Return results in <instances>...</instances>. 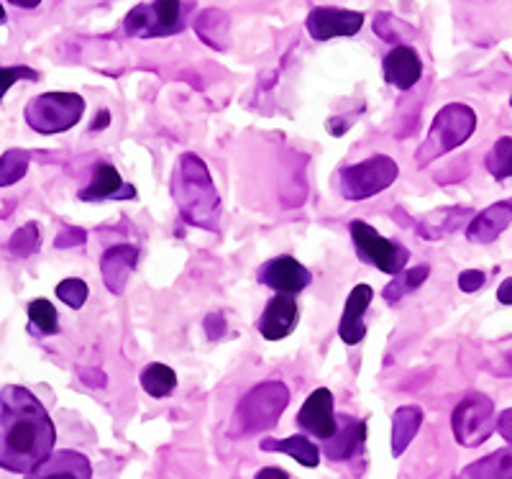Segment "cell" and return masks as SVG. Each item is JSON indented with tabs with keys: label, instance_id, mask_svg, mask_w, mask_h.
Returning a JSON list of instances; mask_svg holds the SVG:
<instances>
[{
	"label": "cell",
	"instance_id": "cell-1",
	"mask_svg": "<svg viewBox=\"0 0 512 479\" xmlns=\"http://www.w3.org/2000/svg\"><path fill=\"white\" fill-rule=\"evenodd\" d=\"M57 428L34 392L21 385L0 387V467L34 472L54 454Z\"/></svg>",
	"mask_w": 512,
	"mask_h": 479
},
{
	"label": "cell",
	"instance_id": "cell-2",
	"mask_svg": "<svg viewBox=\"0 0 512 479\" xmlns=\"http://www.w3.org/2000/svg\"><path fill=\"white\" fill-rule=\"evenodd\" d=\"M172 198L190 226L218 231L221 198H218L208 167L198 154H182L177 162L175 172H172Z\"/></svg>",
	"mask_w": 512,
	"mask_h": 479
},
{
	"label": "cell",
	"instance_id": "cell-3",
	"mask_svg": "<svg viewBox=\"0 0 512 479\" xmlns=\"http://www.w3.org/2000/svg\"><path fill=\"white\" fill-rule=\"evenodd\" d=\"M287 403H290V390L280 380H267L256 385L236 405L231 436L233 439H249L254 433L269 431L277 426Z\"/></svg>",
	"mask_w": 512,
	"mask_h": 479
},
{
	"label": "cell",
	"instance_id": "cell-4",
	"mask_svg": "<svg viewBox=\"0 0 512 479\" xmlns=\"http://www.w3.org/2000/svg\"><path fill=\"white\" fill-rule=\"evenodd\" d=\"M474 129H477V113L469 106H464V103H448L433 118L431 131H428L425 141L420 144L418 154H415V162L420 167L431 164L433 159L461 147L474 134Z\"/></svg>",
	"mask_w": 512,
	"mask_h": 479
},
{
	"label": "cell",
	"instance_id": "cell-5",
	"mask_svg": "<svg viewBox=\"0 0 512 479\" xmlns=\"http://www.w3.org/2000/svg\"><path fill=\"white\" fill-rule=\"evenodd\" d=\"M397 162L387 154H374L359 164L338 170V193L346 200H367L387 190L397 180Z\"/></svg>",
	"mask_w": 512,
	"mask_h": 479
},
{
	"label": "cell",
	"instance_id": "cell-6",
	"mask_svg": "<svg viewBox=\"0 0 512 479\" xmlns=\"http://www.w3.org/2000/svg\"><path fill=\"white\" fill-rule=\"evenodd\" d=\"M85 113V100L77 93H44L29 100L26 123L36 134H62L77 126Z\"/></svg>",
	"mask_w": 512,
	"mask_h": 479
},
{
	"label": "cell",
	"instance_id": "cell-7",
	"mask_svg": "<svg viewBox=\"0 0 512 479\" xmlns=\"http://www.w3.org/2000/svg\"><path fill=\"white\" fill-rule=\"evenodd\" d=\"M454 436L466 449H477L495 433V405L482 392H469L454 410L451 418Z\"/></svg>",
	"mask_w": 512,
	"mask_h": 479
},
{
	"label": "cell",
	"instance_id": "cell-8",
	"mask_svg": "<svg viewBox=\"0 0 512 479\" xmlns=\"http://www.w3.org/2000/svg\"><path fill=\"white\" fill-rule=\"evenodd\" d=\"M349 231L359 259L377 267L379 272H387V275H400L402 269H405L410 259V252L405 246L379 236L377 228H372L364 221H351Z\"/></svg>",
	"mask_w": 512,
	"mask_h": 479
},
{
	"label": "cell",
	"instance_id": "cell-9",
	"mask_svg": "<svg viewBox=\"0 0 512 479\" xmlns=\"http://www.w3.org/2000/svg\"><path fill=\"white\" fill-rule=\"evenodd\" d=\"M128 36L152 39V36H172L182 31V3L180 0H154L141 3L128 13L123 21Z\"/></svg>",
	"mask_w": 512,
	"mask_h": 479
},
{
	"label": "cell",
	"instance_id": "cell-10",
	"mask_svg": "<svg viewBox=\"0 0 512 479\" xmlns=\"http://www.w3.org/2000/svg\"><path fill=\"white\" fill-rule=\"evenodd\" d=\"M310 36L315 41H328L336 36H354L364 26V13L359 11H346V8H333V6H320L313 8L305 21Z\"/></svg>",
	"mask_w": 512,
	"mask_h": 479
},
{
	"label": "cell",
	"instance_id": "cell-11",
	"mask_svg": "<svg viewBox=\"0 0 512 479\" xmlns=\"http://www.w3.org/2000/svg\"><path fill=\"white\" fill-rule=\"evenodd\" d=\"M256 280L262 282V285L272 287V290H277V295H295L310 285L313 275H310V269L303 267L295 257L285 254V257L269 259V262L259 269Z\"/></svg>",
	"mask_w": 512,
	"mask_h": 479
},
{
	"label": "cell",
	"instance_id": "cell-12",
	"mask_svg": "<svg viewBox=\"0 0 512 479\" xmlns=\"http://www.w3.org/2000/svg\"><path fill=\"white\" fill-rule=\"evenodd\" d=\"M297 426L303 428L308 436L320 441H328L336 433V413H333V395L331 390L320 387L303 403L297 413Z\"/></svg>",
	"mask_w": 512,
	"mask_h": 479
},
{
	"label": "cell",
	"instance_id": "cell-13",
	"mask_svg": "<svg viewBox=\"0 0 512 479\" xmlns=\"http://www.w3.org/2000/svg\"><path fill=\"white\" fill-rule=\"evenodd\" d=\"M364 441H367V423L356 421L351 415H338L336 433L323 441V454L331 462H349L364 449Z\"/></svg>",
	"mask_w": 512,
	"mask_h": 479
},
{
	"label": "cell",
	"instance_id": "cell-14",
	"mask_svg": "<svg viewBox=\"0 0 512 479\" xmlns=\"http://www.w3.org/2000/svg\"><path fill=\"white\" fill-rule=\"evenodd\" d=\"M24 479H93V467L88 456L80 451L62 449L54 451L47 462L39 464Z\"/></svg>",
	"mask_w": 512,
	"mask_h": 479
},
{
	"label": "cell",
	"instance_id": "cell-15",
	"mask_svg": "<svg viewBox=\"0 0 512 479\" xmlns=\"http://www.w3.org/2000/svg\"><path fill=\"white\" fill-rule=\"evenodd\" d=\"M136 262H139V252L128 244H118L103 254V259H100V272H103V282L108 287V293L123 295L128 280L134 275Z\"/></svg>",
	"mask_w": 512,
	"mask_h": 479
},
{
	"label": "cell",
	"instance_id": "cell-16",
	"mask_svg": "<svg viewBox=\"0 0 512 479\" xmlns=\"http://www.w3.org/2000/svg\"><path fill=\"white\" fill-rule=\"evenodd\" d=\"M297 326V300L292 295H277L267 303L259 318V333L267 341H282Z\"/></svg>",
	"mask_w": 512,
	"mask_h": 479
},
{
	"label": "cell",
	"instance_id": "cell-17",
	"mask_svg": "<svg viewBox=\"0 0 512 479\" xmlns=\"http://www.w3.org/2000/svg\"><path fill=\"white\" fill-rule=\"evenodd\" d=\"M80 200L98 203V200H136V187L121 180L116 167L98 164L93 170V180L85 190H80Z\"/></svg>",
	"mask_w": 512,
	"mask_h": 479
},
{
	"label": "cell",
	"instance_id": "cell-18",
	"mask_svg": "<svg viewBox=\"0 0 512 479\" xmlns=\"http://www.w3.org/2000/svg\"><path fill=\"white\" fill-rule=\"evenodd\" d=\"M382 70L384 80L390 82V85L400 90H410L420 80V75H423V62H420V54L413 47L400 44V47H395L384 57Z\"/></svg>",
	"mask_w": 512,
	"mask_h": 479
},
{
	"label": "cell",
	"instance_id": "cell-19",
	"mask_svg": "<svg viewBox=\"0 0 512 479\" xmlns=\"http://www.w3.org/2000/svg\"><path fill=\"white\" fill-rule=\"evenodd\" d=\"M372 298H374V290L369 285H356L354 290H351L349 300H346L344 316H341V326H338V333H341L344 344L356 346L364 341V336H367L364 313H367Z\"/></svg>",
	"mask_w": 512,
	"mask_h": 479
},
{
	"label": "cell",
	"instance_id": "cell-20",
	"mask_svg": "<svg viewBox=\"0 0 512 479\" xmlns=\"http://www.w3.org/2000/svg\"><path fill=\"white\" fill-rule=\"evenodd\" d=\"M512 223V198L500 200V203L489 205L482 213L472 218L469 228H466V239L474 244H492L497 236L505 231Z\"/></svg>",
	"mask_w": 512,
	"mask_h": 479
},
{
	"label": "cell",
	"instance_id": "cell-21",
	"mask_svg": "<svg viewBox=\"0 0 512 479\" xmlns=\"http://www.w3.org/2000/svg\"><path fill=\"white\" fill-rule=\"evenodd\" d=\"M423 410L418 405H402L392 415V456H402L418 436Z\"/></svg>",
	"mask_w": 512,
	"mask_h": 479
},
{
	"label": "cell",
	"instance_id": "cell-22",
	"mask_svg": "<svg viewBox=\"0 0 512 479\" xmlns=\"http://www.w3.org/2000/svg\"><path fill=\"white\" fill-rule=\"evenodd\" d=\"M259 449L269 451V454L280 451V454L292 456L297 464H303V467L310 469L318 467L320 462V449L308 439V436H303V433L290 436V439H264L262 444H259Z\"/></svg>",
	"mask_w": 512,
	"mask_h": 479
},
{
	"label": "cell",
	"instance_id": "cell-23",
	"mask_svg": "<svg viewBox=\"0 0 512 479\" xmlns=\"http://www.w3.org/2000/svg\"><path fill=\"white\" fill-rule=\"evenodd\" d=\"M459 479H512V451H495L469 464Z\"/></svg>",
	"mask_w": 512,
	"mask_h": 479
},
{
	"label": "cell",
	"instance_id": "cell-24",
	"mask_svg": "<svg viewBox=\"0 0 512 479\" xmlns=\"http://www.w3.org/2000/svg\"><path fill=\"white\" fill-rule=\"evenodd\" d=\"M195 31H198L200 39L213 49H226L228 47V18L223 11H210L200 13V18L195 21Z\"/></svg>",
	"mask_w": 512,
	"mask_h": 479
},
{
	"label": "cell",
	"instance_id": "cell-25",
	"mask_svg": "<svg viewBox=\"0 0 512 479\" xmlns=\"http://www.w3.org/2000/svg\"><path fill=\"white\" fill-rule=\"evenodd\" d=\"M177 374L175 369H169L167 364H149V367L141 372V387L146 390V395L152 398H167L169 392L175 390Z\"/></svg>",
	"mask_w": 512,
	"mask_h": 479
},
{
	"label": "cell",
	"instance_id": "cell-26",
	"mask_svg": "<svg viewBox=\"0 0 512 479\" xmlns=\"http://www.w3.org/2000/svg\"><path fill=\"white\" fill-rule=\"evenodd\" d=\"M428 272H431L428 267H415V269H408V272L402 269L400 275H397L390 285L384 287V293H382L384 300L395 305L397 300H402L408 293H413L415 287L423 285V282L428 280Z\"/></svg>",
	"mask_w": 512,
	"mask_h": 479
},
{
	"label": "cell",
	"instance_id": "cell-27",
	"mask_svg": "<svg viewBox=\"0 0 512 479\" xmlns=\"http://www.w3.org/2000/svg\"><path fill=\"white\" fill-rule=\"evenodd\" d=\"M31 154L24 149H11L0 157V187L16 185L18 180H24L29 172Z\"/></svg>",
	"mask_w": 512,
	"mask_h": 479
},
{
	"label": "cell",
	"instance_id": "cell-28",
	"mask_svg": "<svg viewBox=\"0 0 512 479\" xmlns=\"http://www.w3.org/2000/svg\"><path fill=\"white\" fill-rule=\"evenodd\" d=\"M438 218H441V221L428 218V223L423 226V234L431 241L441 239V236L446 234H454L456 228L461 226V221H464V218H474V213L469 211V208H448V211L438 213Z\"/></svg>",
	"mask_w": 512,
	"mask_h": 479
},
{
	"label": "cell",
	"instance_id": "cell-29",
	"mask_svg": "<svg viewBox=\"0 0 512 479\" xmlns=\"http://www.w3.org/2000/svg\"><path fill=\"white\" fill-rule=\"evenodd\" d=\"M39 246V226H36V223H26V226H21L16 234L11 236V241H8V252L18 259H26L31 257V254L39 252Z\"/></svg>",
	"mask_w": 512,
	"mask_h": 479
},
{
	"label": "cell",
	"instance_id": "cell-30",
	"mask_svg": "<svg viewBox=\"0 0 512 479\" xmlns=\"http://www.w3.org/2000/svg\"><path fill=\"white\" fill-rule=\"evenodd\" d=\"M29 321L34 323L36 331L39 333H57L59 331V316H57V308H54L49 300L44 298H36L29 303Z\"/></svg>",
	"mask_w": 512,
	"mask_h": 479
},
{
	"label": "cell",
	"instance_id": "cell-31",
	"mask_svg": "<svg viewBox=\"0 0 512 479\" xmlns=\"http://www.w3.org/2000/svg\"><path fill=\"white\" fill-rule=\"evenodd\" d=\"M487 170L492 172V175L497 177V180H502V177H512V139L510 136H502L500 141H497L495 147H492V152L487 154Z\"/></svg>",
	"mask_w": 512,
	"mask_h": 479
},
{
	"label": "cell",
	"instance_id": "cell-32",
	"mask_svg": "<svg viewBox=\"0 0 512 479\" xmlns=\"http://www.w3.org/2000/svg\"><path fill=\"white\" fill-rule=\"evenodd\" d=\"M374 31H377V36H382L384 41H400L405 39V36L415 34L410 26L400 24L395 16H390V13H379V16L374 18Z\"/></svg>",
	"mask_w": 512,
	"mask_h": 479
},
{
	"label": "cell",
	"instance_id": "cell-33",
	"mask_svg": "<svg viewBox=\"0 0 512 479\" xmlns=\"http://www.w3.org/2000/svg\"><path fill=\"white\" fill-rule=\"evenodd\" d=\"M57 298L75 310L82 308V305H85V300H88V285H85L82 280H77V277L62 280L57 285Z\"/></svg>",
	"mask_w": 512,
	"mask_h": 479
},
{
	"label": "cell",
	"instance_id": "cell-34",
	"mask_svg": "<svg viewBox=\"0 0 512 479\" xmlns=\"http://www.w3.org/2000/svg\"><path fill=\"white\" fill-rule=\"evenodd\" d=\"M18 80H39V75L31 67H0V100Z\"/></svg>",
	"mask_w": 512,
	"mask_h": 479
},
{
	"label": "cell",
	"instance_id": "cell-35",
	"mask_svg": "<svg viewBox=\"0 0 512 479\" xmlns=\"http://www.w3.org/2000/svg\"><path fill=\"white\" fill-rule=\"evenodd\" d=\"M484 282H487V277H484V272H479V269H466V272L459 275V287L464 293H477Z\"/></svg>",
	"mask_w": 512,
	"mask_h": 479
},
{
	"label": "cell",
	"instance_id": "cell-36",
	"mask_svg": "<svg viewBox=\"0 0 512 479\" xmlns=\"http://www.w3.org/2000/svg\"><path fill=\"white\" fill-rule=\"evenodd\" d=\"M88 234L82 231V228H64L62 234L57 236V246L59 249H67V246H80L85 244Z\"/></svg>",
	"mask_w": 512,
	"mask_h": 479
},
{
	"label": "cell",
	"instance_id": "cell-37",
	"mask_svg": "<svg viewBox=\"0 0 512 479\" xmlns=\"http://www.w3.org/2000/svg\"><path fill=\"white\" fill-rule=\"evenodd\" d=\"M205 333H208L210 341L223 339V333H226V321H223V313H210L205 318Z\"/></svg>",
	"mask_w": 512,
	"mask_h": 479
},
{
	"label": "cell",
	"instance_id": "cell-38",
	"mask_svg": "<svg viewBox=\"0 0 512 479\" xmlns=\"http://www.w3.org/2000/svg\"><path fill=\"white\" fill-rule=\"evenodd\" d=\"M497 431H500V436L507 444H512V408L505 410V413L497 418Z\"/></svg>",
	"mask_w": 512,
	"mask_h": 479
},
{
	"label": "cell",
	"instance_id": "cell-39",
	"mask_svg": "<svg viewBox=\"0 0 512 479\" xmlns=\"http://www.w3.org/2000/svg\"><path fill=\"white\" fill-rule=\"evenodd\" d=\"M497 300H500L502 305H512V277L502 280V285L497 287Z\"/></svg>",
	"mask_w": 512,
	"mask_h": 479
},
{
	"label": "cell",
	"instance_id": "cell-40",
	"mask_svg": "<svg viewBox=\"0 0 512 479\" xmlns=\"http://www.w3.org/2000/svg\"><path fill=\"white\" fill-rule=\"evenodd\" d=\"M254 479H290V474L285 472V469H277V467H267L262 469V472L256 474Z\"/></svg>",
	"mask_w": 512,
	"mask_h": 479
},
{
	"label": "cell",
	"instance_id": "cell-41",
	"mask_svg": "<svg viewBox=\"0 0 512 479\" xmlns=\"http://www.w3.org/2000/svg\"><path fill=\"white\" fill-rule=\"evenodd\" d=\"M495 372H497V374H512V351H507V354H502L500 367H497Z\"/></svg>",
	"mask_w": 512,
	"mask_h": 479
},
{
	"label": "cell",
	"instance_id": "cell-42",
	"mask_svg": "<svg viewBox=\"0 0 512 479\" xmlns=\"http://www.w3.org/2000/svg\"><path fill=\"white\" fill-rule=\"evenodd\" d=\"M108 123H111V113H108V111H105V108H103V111L98 113V121H95L93 126H90V131H100V129H105V126H108Z\"/></svg>",
	"mask_w": 512,
	"mask_h": 479
},
{
	"label": "cell",
	"instance_id": "cell-43",
	"mask_svg": "<svg viewBox=\"0 0 512 479\" xmlns=\"http://www.w3.org/2000/svg\"><path fill=\"white\" fill-rule=\"evenodd\" d=\"M13 6H18V8H36L41 3V0H11Z\"/></svg>",
	"mask_w": 512,
	"mask_h": 479
},
{
	"label": "cell",
	"instance_id": "cell-44",
	"mask_svg": "<svg viewBox=\"0 0 512 479\" xmlns=\"http://www.w3.org/2000/svg\"><path fill=\"white\" fill-rule=\"evenodd\" d=\"M6 21V11H3V6H0V24Z\"/></svg>",
	"mask_w": 512,
	"mask_h": 479
},
{
	"label": "cell",
	"instance_id": "cell-45",
	"mask_svg": "<svg viewBox=\"0 0 512 479\" xmlns=\"http://www.w3.org/2000/svg\"><path fill=\"white\" fill-rule=\"evenodd\" d=\"M510 103H512V100H510Z\"/></svg>",
	"mask_w": 512,
	"mask_h": 479
}]
</instances>
